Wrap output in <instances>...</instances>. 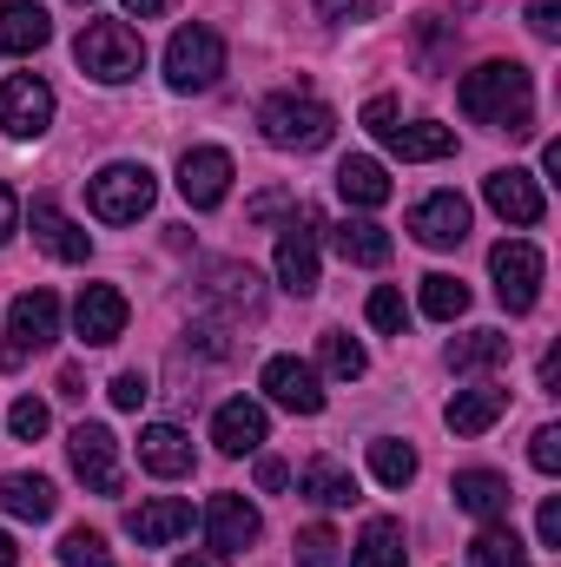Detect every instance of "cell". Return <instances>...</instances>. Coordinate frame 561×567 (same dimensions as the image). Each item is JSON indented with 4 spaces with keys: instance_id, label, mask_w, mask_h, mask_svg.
<instances>
[{
    "instance_id": "37",
    "label": "cell",
    "mask_w": 561,
    "mask_h": 567,
    "mask_svg": "<svg viewBox=\"0 0 561 567\" xmlns=\"http://www.w3.org/2000/svg\"><path fill=\"white\" fill-rule=\"evenodd\" d=\"M47 423H53V416H47V403H40V396H20V403L7 410V429H13L20 442H40V435H47Z\"/></svg>"
},
{
    "instance_id": "19",
    "label": "cell",
    "mask_w": 561,
    "mask_h": 567,
    "mask_svg": "<svg viewBox=\"0 0 561 567\" xmlns=\"http://www.w3.org/2000/svg\"><path fill=\"white\" fill-rule=\"evenodd\" d=\"M278 284L284 290H297V297H310L317 290V231L310 225H284V238H278Z\"/></svg>"
},
{
    "instance_id": "48",
    "label": "cell",
    "mask_w": 561,
    "mask_h": 567,
    "mask_svg": "<svg viewBox=\"0 0 561 567\" xmlns=\"http://www.w3.org/2000/svg\"><path fill=\"white\" fill-rule=\"evenodd\" d=\"M165 7H172V0H126V13H133V20H152V13H165Z\"/></svg>"
},
{
    "instance_id": "42",
    "label": "cell",
    "mask_w": 561,
    "mask_h": 567,
    "mask_svg": "<svg viewBox=\"0 0 561 567\" xmlns=\"http://www.w3.org/2000/svg\"><path fill=\"white\" fill-rule=\"evenodd\" d=\"M290 205H297V192H258V198H252V225H272V218H278V212H290Z\"/></svg>"
},
{
    "instance_id": "21",
    "label": "cell",
    "mask_w": 561,
    "mask_h": 567,
    "mask_svg": "<svg viewBox=\"0 0 561 567\" xmlns=\"http://www.w3.org/2000/svg\"><path fill=\"white\" fill-rule=\"evenodd\" d=\"M265 429H272V423H265V410L238 396V403H225V410L212 416V442H218L225 455H252V449L265 442Z\"/></svg>"
},
{
    "instance_id": "26",
    "label": "cell",
    "mask_w": 561,
    "mask_h": 567,
    "mask_svg": "<svg viewBox=\"0 0 561 567\" xmlns=\"http://www.w3.org/2000/svg\"><path fill=\"white\" fill-rule=\"evenodd\" d=\"M337 192H344V205L377 212V205L390 198V178H384V165H377V158H344V165H337Z\"/></svg>"
},
{
    "instance_id": "8",
    "label": "cell",
    "mask_w": 561,
    "mask_h": 567,
    "mask_svg": "<svg viewBox=\"0 0 561 567\" xmlns=\"http://www.w3.org/2000/svg\"><path fill=\"white\" fill-rule=\"evenodd\" d=\"M67 455H73V475L93 495H120V442H113L106 423H80L67 435Z\"/></svg>"
},
{
    "instance_id": "45",
    "label": "cell",
    "mask_w": 561,
    "mask_h": 567,
    "mask_svg": "<svg viewBox=\"0 0 561 567\" xmlns=\"http://www.w3.org/2000/svg\"><path fill=\"white\" fill-rule=\"evenodd\" d=\"M284 482H290V468H284V462H258V488H265V495H278Z\"/></svg>"
},
{
    "instance_id": "46",
    "label": "cell",
    "mask_w": 561,
    "mask_h": 567,
    "mask_svg": "<svg viewBox=\"0 0 561 567\" xmlns=\"http://www.w3.org/2000/svg\"><path fill=\"white\" fill-rule=\"evenodd\" d=\"M330 20H350V13H370V0H317Z\"/></svg>"
},
{
    "instance_id": "3",
    "label": "cell",
    "mask_w": 561,
    "mask_h": 567,
    "mask_svg": "<svg viewBox=\"0 0 561 567\" xmlns=\"http://www.w3.org/2000/svg\"><path fill=\"white\" fill-rule=\"evenodd\" d=\"M258 126H265V140L284 145V152H317V145H330V133H337L330 106H317V100H297V93L265 100V106H258Z\"/></svg>"
},
{
    "instance_id": "25",
    "label": "cell",
    "mask_w": 561,
    "mask_h": 567,
    "mask_svg": "<svg viewBox=\"0 0 561 567\" xmlns=\"http://www.w3.org/2000/svg\"><path fill=\"white\" fill-rule=\"evenodd\" d=\"M47 40H53V20H47L33 0L0 7V53H33V47H47Z\"/></svg>"
},
{
    "instance_id": "4",
    "label": "cell",
    "mask_w": 561,
    "mask_h": 567,
    "mask_svg": "<svg viewBox=\"0 0 561 567\" xmlns=\"http://www.w3.org/2000/svg\"><path fill=\"white\" fill-rule=\"evenodd\" d=\"M152 198H159V185H152L145 165H106V172H93V185H86V205H93V218H106V225L145 218Z\"/></svg>"
},
{
    "instance_id": "11",
    "label": "cell",
    "mask_w": 561,
    "mask_h": 567,
    "mask_svg": "<svg viewBox=\"0 0 561 567\" xmlns=\"http://www.w3.org/2000/svg\"><path fill=\"white\" fill-rule=\"evenodd\" d=\"M410 231H417V245H429V251L462 245L469 238V198L462 192H429L417 212H410Z\"/></svg>"
},
{
    "instance_id": "35",
    "label": "cell",
    "mask_w": 561,
    "mask_h": 567,
    "mask_svg": "<svg viewBox=\"0 0 561 567\" xmlns=\"http://www.w3.org/2000/svg\"><path fill=\"white\" fill-rule=\"evenodd\" d=\"M370 323H377L384 337H404V330H410V303H404V290H370Z\"/></svg>"
},
{
    "instance_id": "16",
    "label": "cell",
    "mask_w": 561,
    "mask_h": 567,
    "mask_svg": "<svg viewBox=\"0 0 561 567\" xmlns=\"http://www.w3.org/2000/svg\"><path fill=\"white\" fill-rule=\"evenodd\" d=\"M33 245H40L47 258H60V265H86V251H93V238H86L53 198H33Z\"/></svg>"
},
{
    "instance_id": "10",
    "label": "cell",
    "mask_w": 561,
    "mask_h": 567,
    "mask_svg": "<svg viewBox=\"0 0 561 567\" xmlns=\"http://www.w3.org/2000/svg\"><path fill=\"white\" fill-rule=\"evenodd\" d=\"M178 192H185V205H192V212L225 205V192H232V152H218V145L185 152V158H178Z\"/></svg>"
},
{
    "instance_id": "14",
    "label": "cell",
    "mask_w": 561,
    "mask_h": 567,
    "mask_svg": "<svg viewBox=\"0 0 561 567\" xmlns=\"http://www.w3.org/2000/svg\"><path fill=\"white\" fill-rule=\"evenodd\" d=\"M482 198H489V212L496 218H509V225H542V192H536V178L529 172H516V165H502V172H489L482 178Z\"/></svg>"
},
{
    "instance_id": "28",
    "label": "cell",
    "mask_w": 561,
    "mask_h": 567,
    "mask_svg": "<svg viewBox=\"0 0 561 567\" xmlns=\"http://www.w3.org/2000/svg\"><path fill=\"white\" fill-rule=\"evenodd\" d=\"M337 251H344L350 265H390V231L370 225V218H344V225H337Z\"/></svg>"
},
{
    "instance_id": "18",
    "label": "cell",
    "mask_w": 561,
    "mask_h": 567,
    "mask_svg": "<svg viewBox=\"0 0 561 567\" xmlns=\"http://www.w3.org/2000/svg\"><path fill=\"white\" fill-rule=\"evenodd\" d=\"M449 495H456V508H462V515H482V522H496V515H509V502H516V488H509V475H496V468H462Z\"/></svg>"
},
{
    "instance_id": "33",
    "label": "cell",
    "mask_w": 561,
    "mask_h": 567,
    "mask_svg": "<svg viewBox=\"0 0 561 567\" xmlns=\"http://www.w3.org/2000/svg\"><path fill=\"white\" fill-rule=\"evenodd\" d=\"M469 310V284L449 278V271H429L422 278V317H436V323H456Z\"/></svg>"
},
{
    "instance_id": "43",
    "label": "cell",
    "mask_w": 561,
    "mask_h": 567,
    "mask_svg": "<svg viewBox=\"0 0 561 567\" xmlns=\"http://www.w3.org/2000/svg\"><path fill=\"white\" fill-rule=\"evenodd\" d=\"M536 528H542V548H555V555H561V502H555V495L542 502V515H536Z\"/></svg>"
},
{
    "instance_id": "36",
    "label": "cell",
    "mask_w": 561,
    "mask_h": 567,
    "mask_svg": "<svg viewBox=\"0 0 561 567\" xmlns=\"http://www.w3.org/2000/svg\"><path fill=\"white\" fill-rule=\"evenodd\" d=\"M60 561H67V567H113V561H106V542H100L93 528H73V535L60 542Z\"/></svg>"
},
{
    "instance_id": "9",
    "label": "cell",
    "mask_w": 561,
    "mask_h": 567,
    "mask_svg": "<svg viewBox=\"0 0 561 567\" xmlns=\"http://www.w3.org/2000/svg\"><path fill=\"white\" fill-rule=\"evenodd\" d=\"M0 126H7L13 140H40V133L53 126V86H47L40 73H13V80L0 86Z\"/></svg>"
},
{
    "instance_id": "41",
    "label": "cell",
    "mask_w": 561,
    "mask_h": 567,
    "mask_svg": "<svg viewBox=\"0 0 561 567\" xmlns=\"http://www.w3.org/2000/svg\"><path fill=\"white\" fill-rule=\"evenodd\" d=\"M529 455H536V468H542V475H555V468H561V429L555 423L536 429V449H529Z\"/></svg>"
},
{
    "instance_id": "6",
    "label": "cell",
    "mask_w": 561,
    "mask_h": 567,
    "mask_svg": "<svg viewBox=\"0 0 561 567\" xmlns=\"http://www.w3.org/2000/svg\"><path fill=\"white\" fill-rule=\"evenodd\" d=\"M489 271H496V297H502L509 317H529L536 310V297H542V251L536 245H522V238L496 245L489 251Z\"/></svg>"
},
{
    "instance_id": "51",
    "label": "cell",
    "mask_w": 561,
    "mask_h": 567,
    "mask_svg": "<svg viewBox=\"0 0 561 567\" xmlns=\"http://www.w3.org/2000/svg\"><path fill=\"white\" fill-rule=\"evenodd\" d=\"M456 7H462V13H469V7H476V0H456Z\"/></svg>"
},
{
    "instance_id": "5",
    "label": "cell",
    "mask_w": 561,
    "mask_h": 567,
    "mask_svg": "<svg viewBox=\"0 0 561 567\" xmlns=\"http://www.w3.org/2000/svg\"><path fill=\"white\" fill-rule=\"evenodd\" d=\"M218 73H225V40H218L212 27H178L172 47H165V80H172V93H205Z\"/></svg>"
},
{
    "instance_id": "29",
    "label": "cell",
    "mask_w": 561,
    "mask_h": 567,
    "mask_svg": "<svg viewBox=\"0 0 561 567\" xmlns=\"http://www.w3.org/2000/svg\"><path fill=\"white\" fill-rule=\"evenodd\" d=\"M496 363H509V337L502 330H469V337L449 343V370H496Z\"/></svg>"
},
{
    "instance_id": "49",
    "label": "cell",
    "mask_w": 561,
    "mask_h": 567,
    "mask_svg": "<svg viewBox=\"0 0 561 567\" xmlns=\"http://www.w3.org/2000/svg\"><path fill=\"white\" fill-rule=\"evenodd\" d=\"M13 561H20V548H13V535L0 528V567H13Z\"/></svg>"
},
{
    "instance_id": "22",
    "label": "cell",
    "mask_w": 561,
    "mask_h": 567,
    "mask_svg": "<svg viewBox=\"0 0 561 567\" xmlns=\"http://www.w3.org/2000/svg\"><path fill=\"white\" fill-rule=\"evenodd\" d=\"M0 508L20 515V522H53L60 495H53L47 475H0Z\"/></svg>"
},
{
    "instance_id": "31",
    "label": "cell",
    "mask_w": 561,
    "mask_h": 567,
    "mask_svg": "<svg viewBox=\"0 0 561 567\" xmlns=\"http://www.w3.org/2000/svg\"><path fill=\"white\" fill-rule=\"evenodd\" d=\"M370 475H377L384 488L417 482V449H410V442H397V435H377V442H370Z\"/></svg>"
},
{
    "instance_id": "50",
    "label": "cell",
    "mask_w": 561,
    "mask_h": 567,
    "mask_svg": "<svg viewBox=\"0 0 561 567\" xmlns=\"http://www.w3.org/2000/svg\"><path fill=\"white\" fill-rule=\"evenodd\" d=\"M178 567H218V561H178Z\"/></svg>"
},
{
    "instance_id": "32",
    "label": "cell",
    "mask_w": 561,
    "mask_h": 567,
    "mask_svg": "<svg viewBox=\"0 0 561 567\" xmlns=\"http://www.w3.org/2000/svg\"><path fill=\"white\" fill-rule=\"evenodd\" d=\"M469 567H529V548L516 542V528H482L476 542H469Z\"/></svg>"
},
{
    "instance_id": "1",
    "label": "cell",
    "mask_w": 561,
    "mask_h": 567,
    "mask_svg": "<svg viewBox=\"0 0 561 567\" xmlns=\"http://www.w3.org/2000/svg\"><path fill=\"white\" fill-rule=\"evenodd\" d=\"M456 106H462L476 126H496V133H509V140H529V133H536V80H529V66H516V60H482L476 73H462Z\"/></svg>"
},
{
    "instance_id": "39",
    "label": "cell",
    "mask_w": 561,
    "mask_h": 567,
    "mask_svg": "<svg viewBox=\"0 0 561 567\" xmlns=\"http://www.w3.org/2000/svg\"><path fill=\"white\" fill-rule=\"evenodd\" d=\"M145 396H152V383H145L140 370H120L113 377V410H140Z\"/></svg>"
},
{
    "instance_id": "52",
    "label": "cell",
    "mask_w": 561,
    "mask_h": 567,
    "mask_svg": "<svg viewBox=\"0 0 561 567\" xmlns=\"http://www.w3.org/2000/svg\"><path fill=\"white\" fill-rule=\"evenodd\" d=\"M80 7H86V0H80Z\"/></svg>"
},
{
    "instance_id": "20",
    "label": "cell",
    "mask_w": 561,
    "mask_h": 567,
    "mask_svg": "<svg viewBox=\"0 0 561 567\" xmlns=\"http://www.w3.org/2000/svg\"><path fill=\"white\" fill-rule=\"evenodd\" d=\"M192 435L172 423H152L140 435V468H152V475H165V482H178V475H192Z\"/></svg>"
},
{
    "instance_id": "12",
    "label": "cell",
    "mask_w": 561,
    "mask_h": 567,
    "mask_svg": "<svg viewBox=\"0 0 561 567\" xmlns=\"http://www.w3.org/2000/svg\"><path fill=\"white\" fill-rule=\"evenodd\" d=\"M126 317H133V303H126V290H113V284H86V290H80V303H73V323H80L86 350L113 343V337L126 330Z\"/></svg>"
},
{
    "instance_id": "40",
    "label": "cell",
    "mask_w": 561,
    "mask_h": 567,
    "mask_svg": "<svg viewBox=\"0 0 561 567\" xmlns=\"http://www.w3.org/2000/svg\"><path fill=\"white\" fill-rule=\"evenodd\" d=\"M529 33H536V40H555L561 33V0H529Z\"/></svg>"
},
{
    "instance_id": "47",
    "label": "cell",
    "mask_w": 561,
    "mask_h": 567,
    "mask_svg": "<svg viewBox=\"0 0 561 567\" xmlns=\"http://www.w3.org/2000/svg\"><path fill=\"white\" fill-rule=\"evenodd\" d=\"M80 383H86V377H80V363H67V370H60V396H86Z\"/></svg>"
},
{
    "instance_id": "23",
    "label": "cell",
    "mask_w": 561,
    "mask_h": 567,
    "mask_svg": "<svg viewBox=\"0 0 561 567\" xmlns=\"http://www.w3.org/2000/svg\"><path fill=\"white\" fill-rule=\"evenodd\" d=\"M377 140L390 145L397 158H449L456 152V133L436 126V120H410V126H384Z\"/></svg>"
},
{
    "instance_id": "27",
    "label": "cell",
    "mask_w": 561,
    "mask_h": 567,
    "mask_svg": "<svg viewBox=\"0 0 561 567\" xmlns=\"http://www.w3.org/2000/svg\"><path fill=\"white\" fill-rule=\"evenodd\" d=\"M404 528L390 522V515H377L364 535H357V548H350V567H404Z\"/></svg>"
},
{
    "instance_id": "15",
    "label": "cell",
    "mask_w": 561,
    "mask_h": 567,
    "mask_svg": "<svg viewBox=\"0 0 561 567\" xmlns=\"http://www.w3.org/2000/svg\"><path fill=\"white\" fill-rule=\"evenodd\" d=\"M192 528V502H178V495H152L140 508H126V535L140 542V548H165V542H178Z\"/></svg>"
},
{
    "instance_id": "44",
    "label": "cell",
    "mask_w": 561,
    "mask_h": 567,
    "mask_svg": "<svg viewBox=\"0 0 561 567\" xmlns=\"http://www.w3.org/2000/svg\"><path fill=\"white\" fill-rule=\"evenodd\" d=\"M13 225H20V198H13V185H0V245L13 238Z\"/></svg>"
},
{
    "instance_id": "24",
    "label": "cell",
    "mask_w": 561,
    "mask_h": 567,
    "mask_svg": "<svg viewBox=\"0 0 561 567\" xmlns=\"http://www.w3.org/2000/svg\"><path fill=\"white\" fill-rule=\"evenodd\" d=\"M502 410H509V390L482 383V390H456V403H449L442 416H449V429H456V435H482V429L496 423Z\"/></svg>"
},
{
    "instance_id": "13",
    "label": "cell",
    "mask_w": 561,
    "mask_h": 567,
    "mask_svg": "<svg viewBox=\"0 0 561 567\" xmlns=\"http://www.w3.org/2000/svg\"><path fill=\"white\" fill-rule=\"evenodd\" d=\"M258 528H265V522H258V508H252L245 495H232V488H225V495H212V502H205L212 555H238V548H252V542H258Z\"/></svg>"
},
{
    "instance_id": "38",
    "label": "cell",
    "mask_w": 561,
    "mask_h": 567,
    "mask_svg": "<svg viewBox=\"0 0 561 567\" xmlns=\"http://www.w3.org/2000/svg\"><path fill=\"white\" fill-rule=\"evenodd\" d=\"M337 548H344V542H337L330 528H304V535H297V567H337Z\"/></svg>"
},
{
    "instance_id": "34",
    "label": "cell",
    "mask_w": 561,
    "mask_h": 567,
    "mask_svg": "<svg viewBox=\"0 0 561 567\" xmlns=\"http://www.w3.org/2000/svg\"><path fill=\"white\" fill-rule=\"evenodd\" d=\"M317 357H324L330 377H364V350H357L344 330H324V337H317Z\"/></svg>"
},
{
    "instance_id": "7",
    "label": "cell",
    "mask_w": 561,
    "mask_h": 567,
    "mask_svg": "<svg viewBox=\"0 0 561 567\" xmlns=\"http://www.w3.org/2000/svg\"><path fill=\"white\" fill-rule=\"evenodd\" d=\"M7 337H13L7 357H0L7 370H13L27 350H47V343L60 337V297H53V290H20L13 310H7Z\"/></svg>"
},
{
    "instance_id": "17",
    "label": "cell",
    "mask_w": 561,
    "mask_h": 567,
    "mask_svg": "<svg viewBox=\"0 0 561 567\" xmlns=\"http://www.w3.org/2000/svg\"><path fill=\"white\" fill-rule=\"evenodd\" d=\"M265 390H272V403H284L290 416H317V410H324L317 370L297 363V357H272V363H265Z\"/></svg>"
},
{
    "instance_id": "2",
    "label": "cell",
    "mask_w": 561,
    "mask_h": 567,
    "mask_svg": "<svg viewBox=\"0 0 561 567\" xmlns=\"http://www.w3.org/2000/svg\"><path fill=\"white\" fill-rule=\"evenodd\" d=\"M73 60H80V73H93L100 86H120V80H133L145 66V40L126 20H86L80 40H73Z\"/></svg>"
},
{
    "instance_id": "30",
    "label": "cell",
    "mask_w": 561,
    "mask_h": 567,
    "mask_svg": "<svg viewBox=\"0 0 561 567\" xmlns=\"http://www.w3.org/2000/svg\"><path fill=\"white\" fill-rule=\"evenodd\" d=\"M304 495H310L317 508H350V502H357V482H350L330 455H317V462L304 468Z\"/></svg>"
}]
</instances>
